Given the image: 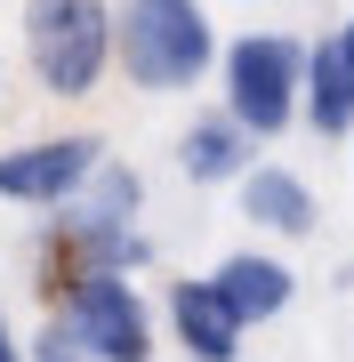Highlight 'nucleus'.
<instances>
[{
	"instance_id": "1",
	"label": "nucleus",
	"mask_w": 354,
	"mask_h": 362,
	"mask_svg": "<svg viewBox=\"0 0 354 362\" xmlns=\"http://www.w3.org/2000/svg\"><path fill=\"white\" fill-rule=\"evenodd\" d=\"M137 209H145V177L137 169L105 161L89 185H81V202H65L49 218V290L73 282V274H137L153 258V242L137 233Z\"/></svg>"
},
{
	"instance_id": "2",
	"label": "nucleus",
	"mask_w": 354,
	"mask_h": 362,
	"mask_svg": "<svg viewBox=\"0 0 354 362\" xmlns=\"http://www.w3.org/2000/svg\"><path fill=\"white\" fill-rule=\"evenodd\" d=\"M113 65L145 97H177L218 65V33L201 0H121L113 25Z\"/></svg>"
},
{
	"instance_id": "3",
	"label": "nucleus",
	"mask_w": 354,
	"mask_h": 362,
	"mask_svg": "<svg viewBox=\"0 0 354 362\" xmlns=\"http://www.w3.org/2000/svg\"><path fill=\"white\" fill-rule=\"evenodd\" d=\"M113 0H25V65L49 97H89L113 73Z\"/></svg>"
},
{
	"instance_id": "4",
	"label": "nucleus",
	"mask_w": 354,
	"mask_h": 362,
	"mask_svg": "<svg viewBox=\"0 0 354 362\" xmlns=\"http://www.w3.org/2000/svg\"><path fill=\"white\" fill-rule=\"evenodd\" d=\"M57 330L89 362H153V306L129 274H73L57 282Z\"/></svg>"
},
{
	"instance_id": "5",
	"label": "nucleus",
	"mask_w": 354,
	"mask_h": 362,
	"mask_svg": "<svg viewBox=\"0 0 354 362\" xmlns=\"http://www.w3.org/2000/svg\"><path fill=\"white\" fill-rule=\"evenodd\" d=\"M225 113L249 137H282L306 113V49L290 33H249L225 49Z\"/></svg>"
},
{
	"instance_id": "6",
	"label": "nucleus",
	"mask_w": 354,
	"mask_h": 362,
	"mask_svg": "<svg viewBox=\"0 0 354 362\" xmlns=\"http://www.w3.org/2000/svg\"><path fill=\"white\" fill-rule=\"evenodd\" d=\"M97 169H105V137H33L16 153H0V202L65 209V202H81V185Z\"/></svg>"
},
{
	"instance_id": "7",
	"label": "nucleus",
	"mask_w": 354,
	"mask_h": 362,
	"mask_svg": "<svg viewBox=\"0 0 354 362\" xmlns=\"http://www.w3.org/2000/svg\"><path fill=\"white\" fill-rule=\"evenodd\" d=\"M170 330H177V346L185 362H234L242 354V314L218 298L210 274H194V282H170Z\"/></svg>"
},
{
	"instance_id": "8",
	"label": "nucleus",
	"mask_w": 354,
	"mask_h": 362,
	"mask_svg": "<svg viewBox=\"0 0 354 362\" xmlns=\"http://www.w3.org/2000/svg\"><path fill=\"white\" fill-rule=\"evenodd\" d=\"M210 282H218V298L242 314V322H274L290 298H298V274H290L282 258H266V250H234V258H218Z\"/></svg>"
},
{
	"instance_id": "9",
	"label": "nucleus",
	"mask_w": 354,
	"mask_h": 362,
	"mask_svg": "<svg viewBox=\"0 0 354 362\" xmlns=\"http://www.w3.org/2000/svg\"><path fill=\"white\" fill-rule=\"evenodd\" d=\"M249 145H258V137H249L234 113H201V121H185V137H177V169L194 185H242L249 169H258Z\"/></svg>"
},
{
	"instance_id": "10",
	"label": "nucleus",
	"mask_w": 354,
	"mask_h": 362,
	"mask_svg": "<svg viewBox=\"0 0 354 362\" xmlns=\"http://www.w3.org/2000/svg\"><path fill=\"white\" fill-rule=\"evenodd\" d=\"M242 218L298 242V233H314V185H306L298 169H282V161H258L242 177Z\"/></svg>"
},
{
	"instance_id": "11",
	"label": "nucleus",
	"mask_w": 354,
	"mask_h": 362,
	"mask_svg": "<svg viewBox=\"0 0 354 362\" xmlns=\"http://www.w3.org/2000/svg\"><path fill=\"white\" fill-rule=\"evenodd\" d=\"M306 129L314 137H354V65L338 33L306 49Z\"/></svg>"
},
{
	"instance_id": "12",
	"label": "nucleus",
	"mask_w": 354,
	"mask_h": 362,
	"mask_svg": "<svg viewBox=\"0 0 354 362\" xmlns=\"http://www.w3.org/2000/svg\"><path fill=\"white\" fill-rule=\"evenodd\" d=\"M33 362H89V354H81V346H73V338H65V330H57V322H49V330H40V338H33Z\"/></svg>"
},
{
	"instance_id": "13",
	"label": "nucleus",
	"mask_w": 354,
	"mask_h": 362,
	"mask_svg": "<svg viewBox=\"0 0 354 362\" xmlns=\"http://www.w3.org/2000/svg\"><path fill=\"white\" fill-rule=\"evenodd\" d=\"M0 362H25V346H16V330H8V314H0Z\"/></svg>"
},
{
	"instance_id": "14",
	"label": "nucleus",
	"mask_w": 354,
	"mask_h": 362,
	"mask_svg": "<svg viewBox=\"0 0 354 362\" xmlns=\"http://www.w3.org/2000/svg\"><path fill=\"white\" fill-rule=\"evenodd\" d=\"M338 49H346V65H354V16H346V33H338Z\"/></svg>"
}]
</instances>
